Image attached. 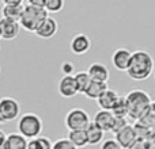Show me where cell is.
Listing matches in <instances>:
<instances>
[{"label":"cell","instance_id":"33","mask_svg":"<svg viewBox=\"0 0 155 149\" xmlns=\"http://www.w3.org/2000/svg\"><path fill=\"white\" fill-rule=\"evenodd\" d=\"M23 0H4L3 2V4L4 5H21L23 4Z\"/></svg>","mask_w":155,"mask_h":149},{"label":"cell","instance_id":"22","mask_svg":"<svg viewBox=\"0 0 155 149\" xmlns=\"http://www.w3.org/2000/svg\"><path fill=\"white\" fill-rule=\"evenodd\" d=\"M137 122H140L142 125H144L146 128L154 130L155 129V100L151 102V104H150V107H148V110L146 111V114L143 115Z\"/></svg>","mask_w":155,"mask_h":149},{"label":"cell","instance_id":"20","mask_svg":"<svg viewBox=\"0 0 155 149\" xmlns=\"http://www.w3.org/2000/svg\"><path fill=\"white\" fill-rule=\"evenodd\" d=\"M74 79H75V84L78 88V92L79 94H84L86 90L88 88L91 83V79L88 76V73L86 71H80V72H76L74 74Z\"/></svg>","mask_w":155,"mask_h":149},{"label":"cell","instance_id":"27","mask_svg":"<svg viewBox=\"0 0 155 149\" xmlns=\"http://www.w3.org/2000/svg\"><path fill=\"white\" fill-rule=\"evenodd\" d=\"M127 125H129L127 118H117V117H114V122H113V126H112V130H110V133L117 134L118 132L123 130V129L125 128Z\"/></svg>","mask_w":155,"mask_h":149},{"label":"cell","instance_id":"7","mask_svg":"<svg viewBox=\"0 0 155 149\" xmlns=\"http://www.w3.org/2000/svg\"><path fill=\"white\" fill-rule=\"evenodd\" d=\"M131 57H132V52L127 48H118L113 52L112 54V64L120 72H127L131 62Z\"/></svg>","mask_w":155,"mask_h":149},{"label":"cell","instance_id":"38","mask_svg":"<svg viewBox=\"0 0 155 149\" xmlns=\"http://www.w3.org/2000/svg\"><path fill=\"white\" fill-rule=\"evenodd\" d=\"M0 72H2V69H0Z\"/></svg>","mask_w":155,"mask_h":149},{"label":"cell","instance_id":"30","mask_svg":"<svg viewBox=\"0 0 155 149\" xmlns=\"http://www.w3.org/2000/svg\"><path fill=\"white\" fill-rule=\"evenodd\" d=\"M128 149H150V144H148V140H139V138H136L134 141V144H132Z\"/></svg>","mask_w":155,"mask_h":149},{"label":"cell","instance_id":"6","mask_svg":"<svg viewBox=\"0 0 155 149\" xmlns=\"http://www.w3.org/2000/svg\"><path fill=\"white\" fill-rule=\"evenodd\" d=\"M21 114V104L15 98L3 96L0 98V118L5 122L18 119Z\"/></svg>","mask_w":155,"mask_h":149},{"label":"cell","instance_id":"14","mask_svg":"<svg viewBox=\"0 0 155 149\" xmlns=\"http://www.w3.org/2000/svg\"><path fill=\"white\" fill-rule=\"evenodd\" d=\"M114 140L117 141V144L120 145L121 149H128L134 144V141L136 140L134 132V126L132 125H127L123 130H120L117 134H114Z\"/></svg>","mask_w":155,"mask_h":149},{"label":"cell","instance_id":"15","mask_svg":"<svg viewBox=\"0 0 155 149\" xmlns=\"http://www.w3.org/2000/svg\"><path fill=\"white\" fill-rule=\"evenodd\" d=\"M118 98H120V95L117 94V91L112 90V88H107V90L97 99V103H98L101 110L110 111V110L113 109V106L116 104V102L118 100Z\"/></svg>","mask_w":155,"mask_h":149},{"label":"cell","instance_id":"23","mask_svg":"<svg viewBox=\"0 0 155 149\" xmlns=\"http://www.w3.org/2000/svg\"><path fill=\"white\" fill-rule=\"evenodd\" d=\"M53 142L45 136H40L34 140H29L27 149H52Z\"/></svg>","mask_w":155,"mask_h":149},{"label":"cell","instance_id":"28","mask_svg":"<svg viewBox=\"0 0 155 149\" xmlns=\"http://www.w3.org/2000/svg\"><path fill=\"white\" fill-rule=\"evenodd\" d=\"M52 149H78L68 138H59L53 142Z\"/></svg>","mask_w":155,"mask_h":149},{"label":"cell","instance_id":"10","mask_svg":"<svg viewBox=\"0 0 155 149\" xmlns=\"http://www.w3.org/2000/svg\"><path fill=\"white\" fill-rule=\"evenodd\" d=\"M57 30H59V23L52 16H48L42 23L40 24L37 30H35L34 34L37 35L38 38H42V40H49V38L54 37L57 34Z\"/></svg>","mask_w":155,"mask_h":149},{"label":"cell","instance_id":"1","mask_svg":"<svg viewBox=\"0 0 155 149\" xmlns=\"http://www.w3.org/2000/svg\"><path fill=\"white\" fill-rule=\"evenodd\" d=\"M155 68L154 59L146 50H135L132 52L131 62L127 69V74L135 81L147 80L153 74Z\"/></svg>","mask_w":155,"mask_h":149},{"label":"cell","instance_id":"17","mask_svg":"<svg viewBox=\"0 0 155 149\" xmlns=\"http://www.w3.org/2000/svg\"><path fill=\"white\" fill-rule=\"evenodd\" d=\"M86 138H87V145H98L104 140L105 133L99 128H97L93 122L86 128Z\"/></svg>","mask_w":155,"mask_h":149},{"label":"cell","instance_id":"2","mask_svg":"<svg viewBox=\"0 0 155 149\" xmlns=\"http://www.w3.org/2000/svg\"><path fill=\"white\" fill-rule=\"evenodd\" d=\"M125 102L127 106H128V118H131L136 122L146 114L153 99L148 95V92L137 88V90H132L127 94Z\"/></svg>","mask_w":155,"mask_h":149},{"label":"cell","instance_id":"8","mask_svg":"<svg viewBox=\"0 0 155 149\" xmlns=\"http://www.w3.org/2000/svg\"><path fill=\"white\" fill-rule=\"evenodd\" d=\"M19 33H21L19 22L5 19V18L0 19V35H2V40L12 41L18 37Z\"/></svg>","mask_w":155,"mask_h":149},{"label":"cell","instance_id":"31","mask_svg":"<svg viewBox=\"0 0 155 149\" xmlns=\"http://www.w3.org/2000/svg\"><path fill=\"white\" fill-rule=\"evenodd\" d=\"M101 149H121L114 138H107L101 144Z\"/></svg>","mask_w":155,"mask_h":149},{"label":"cell","instance_id":"26","mask_svg":"<svg viewBox=\"0 0 155 149\" xmlns=\"http://www.w3.org/2000/svg\"><path fill=\"white\" fill-rule=\"evenodd\" d=\"M64 8L63 0H45V11L48 14H57Z\"/></svg>","mask_w":155,"mask_h":149},{"label":"cell","instance_id":"21","mask_svg":"<svg viewBox=\"0 0 155 149\" xmlns=\"http://www.w3.org/2000/svg\"><path fill=\"white\" fill-rule=\"evenodd\" d=\"M68 140L72 142L75 147L79 148H84L87 147V138H86V132L84 130H72L68 132Z\"/></svg>","mask_w":155,"mask_h":149},{"label":"cell","instance_id":"12","mask_svg":"<svg viewBox=\"0 0 155 149\" xmlns=\"http://www.w3.org/2000/svg\"><path fill=\"white\" fill-rule=\"evenodd\" d=\"M90 76V79L93 81H99V83H107L110 77V73H109V69L105 64L102 62H91L88 65V69L86 71Z\"/></svg>","mask_w":155,"mask_h":149},{"label":"cell","instance_id":"29","mask_svg":"<svg viewBox=\"0 0 155 149\" xmlns=\"http://www.w3.org/2000/svg\"><path fill=\"white\" fill-rule=\"evenodd\" d=\"M60 71H61L63 76H74L75 74V65L71 61H64L60 67Z\"/></svg>","mask_w":155,"mask_h":149},{"label":"cell","instance_id":"24","mask_svg":"<svg viewBox=\"0 0 155 149\" xmlns=\"http://www.w3.org/2000/svg\"><path fill=\"white\" fill-rule=\"evenodd\" d=\"M110 111H112V114L117 118H128V106H127L125 98L120 96Z\"/></svg>","mask_w":155,"mask_h":149},{"label":"cell","instance_id":"16","mask_svg":"<svg viewBox=\"0 0 155 149\" xmlns=\"http://www.w3.org/2000/svg\"><path fill=\"white\" fill-rule=\"evenodd\" d=\"M107 88H109L107 83H99V81H93V80H91L90 85H88V88L86 90V92L83 94V95H84L87 99L97 100Z\"/></svg>","mask_w":155,"mask_h":149},{"label":"cell","instance_id":"9","mask_svg":"<svg viewBox=\"0 0 155 149\" xmlns=\"http://www.w3.org/2000/svg\"><path fill=\"white\" fill-rule=\"evenodd\" d=\"M90 46H91L90 38L86 34H83V33L75 34L70 42V49L75 56H83V54H86L90 50Z\"/></svg>","mask_w":155,"mask_h":149},{"label":"cell","instance_id":"19","mask_svg":"<svg viewBox=\"0 0 155 149\" xmlns=\"http://www.w3.org/2000/svg\"><path fill=\"white\" fill-rule=\"evenodd\" d=\"M23 7H25V3L21 4V5H4L3 4V8H2V15L3 16L2 18L19 22L21 15H22V11H23Z\"/></svg>","mask_w":155,"mask_h":149},{"label":"cell","instance_id":"4","mask_svg":"<svg viewBox=\"0 0 155 149\" xmlns=\"http://www.w3.org/2000/svg\"><path fill=\"white\" fill-rule=\"evenodd\" d=\"M49 16V14L45 11V8H37L33 5L25 3L23 11H22L19 26L23 30L30 33H35V30L40 27V24Z\"/></svg>","mask_w":155,"mask_h":149},{"label":"cell","instance_id":"32","mask_svg":"<svg viewBox=\"0 0 155 149\" xmlns=\"http://www.w3.org/2000/svg\"><path fill=\"white\" fill-rule=\"evenodd\" d=\"M26 3L37 8H45V0H27Z\"/></svg>","mask_w":155,"mask_h":149},{"label":"cell","instance_id":"36","mask_svg":"<svg viewBox=\"0 0 155 149\" xmlns=\"http://www.w3.org/2000/svg\"><path fill=\"white\" fill-rule=\"evenodd\" d=\"M153 74H154V79H155V68H154V72H153Z\"/></svg>","mask_w":155,"mask_h":149},{"label":"cell","instance_id":"35","mask_svg":"<svg viewBox=\"0 0 155 149\" xmlns=\"http://www.w3.org/2000/svg\"><path fill=\"white\" fill-rule=\"evenodd\" d=\"M148 144H150V149H155V129L151 133V137L148 140Z\"/></svg>","mask_w":155,"mask_h":149},{"label":"cell","instance_id":"25","mask_svg":"<svg viewBox=\"0 0 155 149\" xmlns=\"http://www.w3.org/2000/svg\"><path fill=\"white\" fill-rule=\"evenodd\" d=\"M134 126V132H135V136H136V138L139 140H150L151 137V133H153V130L148 128H146L144 125H142L140 122H135Z\"/></svg>","mask_w":155,"mask_h":149},{"label":"cell","instance_id":"5","mask_svg":"<svg viewBox=\"0 0 155 149\" xmlns=\"http://www.w3.org/2000/svg\"><path fill=\"white\" fill-rule=\"evenodd\" d=\"M64 123H65V128H67L70 132L86 130V128L91 123V119H90V115H88V113L86 111V110L75 107V109L70 110V111L65 114Z\"/></svg>","mask_w":155,"mask_h":149},{"label":"cell","instance_id":"18","mask_svg":"<svg viewBox=\"0 0 155 149\" xmlns=\"http://www.w3.org/2000/svg\"><path fill=\"white\" fill-rule=\"evenodd\" d=\"M27 142L29 140L19 133H10L5 138V149H27Z\"/></svg>","mask_w":155,"mask_h":149},{"label":"cell","instance_id":"3","mask_svg":"<svg viewBox=\"0 0 155 149\" xmlns=\"http://www.w3.org/2000/svg\"><path fill=\"white\" fill-rule=\"evenodd\" d=\"M44 123L35 113H25L18 118V133L26 140H34L41 136Z\"/></svg>","mask_w":155,"mask_h":149},{"label":"cell","instance_id":"34","mask_svg":"<svg viewBox=\"0 0 155 149\" xmlns=\"http://www.w3.org/2000/svg\"><path fill=\"white\" fill-rule=\"evenodd\" d=\"M5 138H7V134L0 130V149H5Z\"/></svg>","mask_w":155,"mask_h":149},{"label":"cell","instance_id":"11","mask_svg":"<svg viewBox=\"0 0 155 149\" xmlns=\"http://www.w3.org/2000/svg\"><path fill=\"white\" fill-rule=\"evenodd\" d=\"M57 91L59 94L65 99H70L76 96L78 94V88L75 84V79L74 76H63L59 80V84H57Z\"/></svg>","mask_w":155,"mask_h":149},{"label":"cell","instance_id":"13","mask_svg":"<svg viewBox=\"0 0 155 149\" xmlns=\"http://www.w3.org/2000/svg\"><path fill=\"white\" fill-rule=\"evenodd\" d=\"M113 122H114V115L112 114V111H106V110H99L94 115L93 123L99 128L102 132H110L112 130Z\"/></svg>","mask_w":155,"mask_h":149},{"label":"cell","instance_id":"37","mask_svg":"<svg viewBox=\"0 0 155 149\" xmlns=\"http://www.w3.org/2000/svg\"><path fill=\"white\" fill-rule=\"evenodd\" d=\"M0 40H2V35H0Z\"/></svg>","mask_w":155,"mask_h":149},{"label":"cell","instance_id":"39","mask_svg":"<svg viewBox=\"0 0 155 149\" xmlns=\"http://www.w3.org/2000/svg\"><path fill=\"white\" fill-rule=\"evenodd\" d=\"M0 49H2V48H0Z\"/></svg>","mask_w":155,"mask_h":149}]
</instances>
